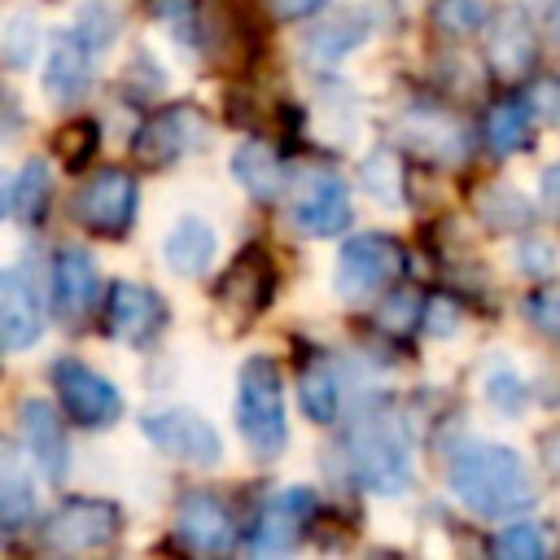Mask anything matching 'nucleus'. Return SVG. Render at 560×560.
Instances as JSON below:
<instances>
[{
    "mask_svg": "<svg viewBox=\"0 0 560 560\" xmlns=\"http://www.w3.org/2000/svg\"><path fill=\"white\" fill-rule=\"evenodd\" d=\"M451 490L477 516H508L534 499V477L512 446H468L451 464Z\"/></svg>",
    "mask_w": 560,
    "mask_h": 560,
    "instance_id": "nucleus-1",
    "label": "nucleus"
},
{
    "mask_svg": "<svg viewBox=\"0 0 560 560\" xmlns=\"http://www.w3.org/2000/svg\"><path fill=\"white\" fill-rule=\"evenodd\" d=\"M236 429L262 459L280 455V446L289 442L284 376H280V363L267 354H249L236 372Z\"/></svg>",
    "mask_w": 560,
    "mask_h": 560,
    "instance_id": "nucleus-2",
    "label": "nucleus"
},
{
    "mask_svg": "<svg viewBox=\"0 0 560 560\" xmlns=\"http://www.w3.org/2000/svg\"><path fill=\"white\" fill-rule=\"evenodd\" d=\"M346 459H350L354 481L363 490H372V494H402L411 486L407 442H402L398 424H389V420L359 424L354 438L346 442Z\"/></svg>",
    "mask_w": 560,
    "mask_h": 560,
    "instance_id": "nucleus-3",
    "label": "nucleus"
},
{
    "mask_svg": "<svg viewBox=\"0 0 560 560\" xmlns=\"http://www.w3.org/2000/svg\"><path fill=\"white\" fill-rule=\"evenodd\" d=\"M122 529V516L109 499H61L52 508V516L44 521L39 538L48 551H61V556H74V551H96V547H109Z\"/></svg>",
    "mask_w": 560,
    "mask_h": 560,
    "instance_id": "nucleus-4",
    "label": "nucleus"
},
{
    "mask_svg": "<svg viewBox=\"0 0 560 560\" xmlns=\"http://www.w3.org/2000/svg\"><path fill=\"white\" fill-rule=\"evenodd\" d=\"M52 385H57V398H61L66 420H74L83 429L114 424L118 411H122V394L114 389V381L101 376L96 368L79 363V359H57L52 363Z\"/></svg>",
    "mask_w": 560,
    "mask_h": 560,
    "instance_id": "nucleus-5",
    "label": "nucleus"
},
{
    "mask_svg": "<svg viewBox=\"0 0 560 560\" xmlns=\"http://www.w3.org/2000/svg\"><path fill=\"white\" fill-rule=\"evenodd\" d=\"M136 197H140L136 192V179L127 171H118V166H105V171H96L74 192L70 210H74V219L88 232H96V236H122L131 228V219H136Z\"/></svg>",
    "mask_w": 560,
    "mask_h": 560,
    "instance_id": "nucleus-6",
    "label": "nucleus"
},
{
    "mask_svg": "<svg viewBox=\"0 0 560 560\" xmlns=\"http://www.w3.org/2000/svg\"><path fill=\"white\" fill-rule=\"evenodd\" d=\"M140 429L144 438L171 455V459H184V464H197V468H214L223 459V442L219 433L210 429V420H201L197 411L188 407H166V411H149L140 416Z\"/></svg>",
    "mask_w": 560,
    "mask_h": 560,
    "instance_id": "nucleus-7",
    "label": "nucleus"
},
{
    "mask_svg": "<svg viewBox=\"0 0 560 560\" xmlns=\"http://www.w3.org/2000/svg\"><path fill=\"white\" fill-rule=\"evenodd\" d=\"M210 136V118L197 109V105H166L162 114H153L136 140H131V153L144 162V166H166V162H179L184 153L201 149Z\"/></svg>",
    "mask_w": 560,
    "mask_h": 560,
    "instance_id": "nucleus-8",
    "label": "nucleus"
},
{
    "mask_svg": "<svg viewBox=\"0 0 560 560\" xmlns=\"http://www.w3.org/2000/svg\"><path fill=\"white\" fill-rule=\"evenodd\" d=\"M398 271H402V249H398L394 236H381V232L350 236L337 254V293L341 298H363L376 284L394 280Z\"/></svg>",
    "mask_w": 560,
    "mask_h": 560,
    "instance_id": "nucleus-9",
    "label": "nucleus"
},
{
    "mask_svg": "<svg viewBox=\"0 0 560 560\" xmlns=\"http://www.w3.org/2000/svg\"><path fill=\"white\" fill-rule=\"evenodd\" d=\"M289 214L306 236H337L350 223L346 179L332 171H306L289 197Z\"/></svg>",
    "mask_w": 560,
    "mask_h": 560,
    "instance_id": "nucleus-10",
    "label": "nucleus"
},
{
    "mask_svg": "<svg viewBox=\"0 0 560 560\" xmlns=\"http://www.w3.org/2000/svg\"><path fill=\"white\" fill-rule=\"evenodd\" d=\"M105 328L118 341L144 346V341H153L166 328V302L149 284L114 280L109 293H105Z\"/></svg>",
    "mask_w": 560,
    "mask_h": 560,
    "instance_id": "nucleus-11",
    "label": "nucleus"
},
{
    "mask_svg": "<svg viewBox=\"0 0 560 560\" xmlns=\"http://www.w3.org/2000/svg\"><path fill=\"white\" fill-rule=\"evenodd\" d=\"M175 534L184 547L201 551V556H219L236 542V521L228 512V503L210 490H188L175 508Z\"/></svg>",
    "mask_w": 560,
    "mask_h": 560,
    "instance_id": "nucleus-12",
    "label": "nucleus"
},
{
    "mask_svg": "<svg viewBox=\"0 0 560 560\" xmlns=\"http://www.w3.org/2000/svg\"><path fill=\"white\" fill-rule=\"evenodd\" d=\"M271 298H276V262H271L258 245L241 249L236 262H232V267L223 271V280H219V302H223L232 315L254 319L258 311L271 306Z\"/></svg>",
    "mask_w": 560,
    "mask_h": 560,
    "instance_id": "nucleus-13",
    "label": "nucleus"
},
{
    "mask_svg": "<svg viewBox=\"0 0 560 560\" xmlns=\"http://www.w3.org/2000/svg\"><path fill=\"white\" fill-rule=\"evenodd\" d=\"M18 438H22L26 455L44 468V477H52V481L66 477V424L52 402L22 398L18 402Z\"/></svg>",
    "mask_w": 560,
    "mask_h": 560,
    "instance_id": "nucleus-14",
    "label": "nucleus"
},
{
    "mask_svg": "<svg viewBox=\"0 0 560 560\" xmlns=\"http://www.w3.org/2000/svg\"><path fill=\"white\" fill-rule=\"evenodd\" d=\"M101 298V271L96 258L79 245H61L52 254V306L61 319H79Z\"/></svg>",
    "mask_w": 560,
    "mask_h": 560,
    "instance_id": "nucleus-15",
    "label": "nucleus"
},
{
    "mask_svg": "<svg viewBox=\"0 0 560 560\" xmlns=\"http://www.w3.org/2000/svg\"><path fill=\"white\" fill-rule=\"evenodd\" d=\"M311 516H315V494L306 486H289V490L271 494L254 521V547L258 551H289L302 538Z\"/></svg>",
    "mask_w": 560,
    "mask_h": 560,
    "instance_id": "nucleus-16",
    "label": "nucleus"
},
{
    "mask_svg": "<svg viewBox=\"0 0 560 560\" xmlns=\"http://www.w3.org/2000/svg\"><path fill=\"white\" fill-rule=\"evenodd\" d=\"M44 332V315H39V298L35 289L22 280V271H4L0 276V341L4 350H31Z\"/></svg>",
    "mask_w": 560,
    "mask_h": 560,
    "instance_id": "nucleus-17",
    "label": "nucleus"
},
{
    "mask_svg": "<svg viewBox=\"0 0 560 560\" xmlns=\"http://www.w3.org/2000/svg\"><path fill=\"white\" fill-rule=\"evenodd\" d=\"M92 83V66H88V44L79 31H61L52 39L48 52V70H44V92L57 105H74Z\"/></svg>",
    "mask_w": 560,
    "mask_h": 560,
    "instance_id": "nucleus-18",
    "label": "nucleus"
},
{
    "mask_svg": "<svg viewBox=\"0 0 560 560\" xmlns=\"http://www.w3.org/2000/svg\"><path fill=\"white\" fill-rule=\"evenodd\" d=\"M486 61L494 74L503 79H516L534 66V31L521 13H499L490 22V35H486Z\"/></svg>",
    "mask_w": 560,
    "mask_h": 560,
    "instance_id": "nucleus-19",
    "label": "nucleus"
},
{
    "mask_svg": "<svg viewBox=\"0 0 560 560\" xmlns=\"http://www.w3.org/2000/svg\"><path fill=\"white\" fill-rule=\"evenodd\" d=\"M232 175L254 201H276L280 188H284L280 158H276V149L267 140H241L236 153H232Z\"/></svg>",
    "mask_w": 560,
    "mask_h": 560,
    "instance_id": "nucleus-20",
    "label": "nucleus"
},
{
    "mask_svg": "<svg viewBox=\"0 0 560 560\" xmlns=\"http://www.w3.org/2000/svg\"><path fill=\"white\" fill-rule=\"evenodd\" d=\"M214 228L201 223V219H179L166 241H162V258L175 276H206L210 258H214Z\"/></svg>",
    "mask_w": 560,
    "mask_h": 560,
    "instance_id": "nucleus-21",
    "label": "nucleus"
},
{
    "mask_svg": "<svg viewBox=\"0 0 560 560\" xmlns=\"http://www.w3.org/2000/svg\"><path fill=\"white\" fill-rule=\"evenodd\" d=\"M44 206H48V166L39 158H31L13 184H9V214L18 223H39L44 219Z\"/></svg>",
    "mask_w": 560,
    "mask_h": 560,
    "instance_id": "nucleus-22",
    "label": "nucleus"
},
{
    "mask_svg": "<svg viewBox=\"0 0 560 560\" xmlns=\"http://www.w3.org/2000/svg\"><path fill=\"white\" fill-rule=\"evenodd\" d=\"M529 105L525 101H499L486 114V140L494 153H516L529 144Z\"/></svg>",
    "mask_w": 560,
    "mask_h": 560,
    "instance_id": "nucleus-23",
    "label": "nucleus"
},
{
    "mask_svg": "<svg viewBox=\"0 0 560 560\" xmlns=\"http://www.w3.org/2000/svg\"><path fill=\"white\" fill-rule=\"evenodd\" d=\"M35 512V490H31V477L22 472L18 455L4 451V468H0V521L4 529H22Z\"/></svg>",
    "mask_w": 560,
    "mask_h": 560,
    "instance_id": "nucleus-24",
    "label": "nucleus"
},
{
    "mask_svg": "<svg viewBox=\"0 0 560 560\" xmlns=\"http://www.w3.org/2000/svg\"><path fill=\"white\" fill-rule=\"evenodd\" d=\"M35 44H39V22L31 9H13L0 26V57L9 70H26L35 61Z\"/></svg>",
    "mask_w": 560,
    "mask_h": 560,
    "instance_id": "nucleus-25",
    "label": "nucleus"
},
{
    "mask_svg": "<svg viewBox=\"0 0 560 560\" xmlns=\"http://www.w3.org/2000/svg\"><path fill=\"white\" fill-rule=\"evenodd\" d=\"M302 411L315 420V424H332L337 411H341V389H337V376L332 368H311L302 376Z\"/></svg>",
    "mask_w": 560,
    "mask_h": 560,
    "instance_id": "nucleus-26",
    "label": "nucleus"
},
{
    "mask_svg": "<svg viewBox=\"0 0 560 560\" xmlns=\"http://www.w3.org/2000/svg\"><path fill=\"white\" fill-rule=\"evenodd\" d=\"M359 175H363V188H368L376 201H389V206L402 201V166H398V153H394V149L368 153L363 166H359Z\"/></svg>",
    "mask_w": 560,
    "mask_h": 560,
    "instance_id": "nucleus-27",
    "label": "nucleus"
},
{
    "mask_svg": "<svg viewBox=\"0 0 560 560\" xmlns=\"http://www.w3.org/2000/svg\"><path fill=\"white\" fill-rule=\"evenodd\" d=\"M96 149H101V127H96L92 118H74L70 127L57 131V153H61V162H66L70 171L88 166V162L96 158Z\"/></svg>",
    "mask_w": 560,
    "mask_h": 560,
    "instance_id": "nucleus-28",
    "label": "nucleus"
},
{
    "mask_svg": "<svg viewBox=\"0 0 560 560\" xmlns=\"http://www.w3.org/2000/svg\"><path fill=\"white\" fill-rule=\"evenodd\" d=\"M376 324L385 332H394V337H407V332H416L424 324V306H420V298L411 289H394V293H385V302L376 311Z\"/></svg>",
    "mask_w": 560,
    "mask_h": 560,
    "instance_id": "nucleus-29",
    "label": "nucleus"
},
{
    "mask_svg": "<svg viewBox=\"0 0 560 560\" xmlns=\"http://www.w3.org/2000/svg\"><path fill=\"white\" fill-rule=\"evenodd\" d=\"M494 551H499L503 560H538V556H547V538H542L538 525L516 521V525H503V529L494 534Z\"/></svg>",
    "mask_w": 560,
    "mask_h": 560,
    "instance_id": "nucleus-30",
    "label": "nucleus"
},
{
    "mask_svg": "<svg viewBox=\"0 0 560 560\" xmlns=\"http://www.w3.org/2000/svg\"><path fill=\"white\" fill-rule=\"evenodd\" d=\"M521 311H525V319H529L538 332H547L551 341H560V280H547V284H538L534 293H525Z\"/></svg>",
    "mask_w": 560,
    "mask_h": 560,
    "instance_id": "nucleus-31",
    "label": "nucleus"
},
{
    "mask_svg": "<svg viewBox=\"0 0 560 560\" xmlns=\"http://www.w3.org/2000/svg\"><path fill=\"white\" fill-rule=\"evenodd\" d=\"M433 22H438L446 35H468V31L486 26V4H481V0H438Z\"/></svg>",
    "mask_w": 560,
    "mask_h": 560,
    "instance_id": "nucleus-32",
    "label": "nucleus"
},
{
    "mask_svg": "<svg viewBox=\"0 0 560 560\" xmlns=\"http://www.w3.org/2000/svg\"><path fill=\"white\" fill-rule=\"evenodd\" d=\"M481 214H486V223H494V228H516V223L529 219V206H525V197H516L512 188H490V192L481 197Z\"/></svg>",
    "mask_w": 560,
    "mask_h": 560,
    "instance_id": "nucleus-33",
    "label": "nucleus"
},
{
    "mask_svg": "<svg viewBox=\"0 0 560 560\" xmlns=\"http://www.w3.org/2000/svg\"><path fill=\"white\" fill-rule=\"evenodd\" d=\"M529 109L547 122H560V79H538L529 88Z\"/></svg>",
    "mask_w": 560,
    "mask_h": 560,
    "instance_id": "nucleus-34",
    "label": "nucleus"
},
{
    "mask_svg": "<svg viewBox=\"0 0 560 560\" xmlns=\"http://www.w3.org/2000/svg\"><path fill=\"white\" fill-rule=\"evenodd\" d=\"M486 398H490V402H499V407H508V411H512V407H516V402H521V398H525V385H521V381H516V376H512V372H494V376H490V381H486Z\"/></svg>",
    "mask_w": 560,
    "mask_h": 560,
    "instance_id": "nucleus-35",
    "label": "nucleus"
},
{
    "mask_svg": "<svg viewBox=\"0 0 560 560\" xmlns=\"http://www.w3.org/2000/svg\"><path fill=\"white\" fill-rule=\"evenodd\" d=\"M271 4V13L280 18V22H298V18H311L324 0H267Z\"/></svg>",
    "mask_w": 560,
    "mask_h": 560,
    "instance_id": "nucleus-36",
    "label": "nucleus"
},
{
    "mask_svg": "<svg viewBox=\"0 0 560 560\" xmlns=\"http://www.w3.org/2000/svg\"><path fill=\"white\" fill-rule=\"evenodd\" d=\"M542 201L560 214V166H551V171L542 175Z\"/></svg>",
    "mask_w": 560,
    "mask_h": 560,
    "instance_id": "nucleus-37",
    "label": "nucleus"
},
{
    "mask_svg": "<svg viewBox=\"0 0 560 560\" xmlns=\"http://www.w3.org/2000/svg\"><path fill=\"white\" fill-rule=\"evenodd\" d=\"M547 459H551V468H560V433L547 438Z\"/></svg>",
    "mask_w": 560,
    "mask_h": 560,
    "instance_id": "nucleus-38",
    "label": "nucleus"
}]
</instances>
